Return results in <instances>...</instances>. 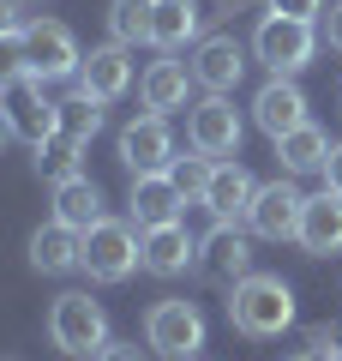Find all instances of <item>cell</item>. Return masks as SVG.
<instances>
[{
  "label": "cell",
  "mask_w": 342,
  "mask_h": 361,
  "mask_svg": "<svg viewBox=\"0 0 342 361\" xmlns=\"http://www.w3.org/2000/svg\"><path fill=\"white\" fill-rule=\"evenodd\" d=\"M228 325L246 337H282L294 325V289L282 277H270V271L241 277L234 295H228Z\"/></svg>",
  "instance_id": "1"
},
{
  "label": "cell",
  "mask_w": 342,
  "mask_h": 361,
  "mask_svg": "<svg viewBox=\"0 0 342 361\" xmlns=\"http://www.w3.org/2000/svg\"><path fill=\"white\" fill-rule=\"evenodd\" d=\"M49 337H54L61 355L96 361L102 349H108V313H102V301H90L84 289H66L49 307Z\"/></svg>",
  "instance_id": "2"
},
{
  "label": "cell",
  "mask_w": 342,
  "mask_h": 361,
  "mask_svg": "<svg viewBox=\"0 0 342 361\" xmlns=\"http://www.w3.org/2000/svg\"><path fill=\"white\" fill-rule=\"evenodd\" d=\"M139 265H144V247H139V235H132V223L102 217V223L84 229V271L96 283H127Z\"/></svg>",
  "instance_id": "3"
},
{
  "label": "cell",
  "mask_w": 342,
  "mask_h": 361,
  "mask_svg": "<svg viewBox=\"0 0 342 361\" xmlns=\"http://www.w3.org/2000/svg\"><path fill=\"white\" fill-rule=\"evenodd\" d=\"M253 54L270 66V73L294 78V73H306V66H312L318 37H312V25H306V18H282V13H270L265 25L253 30Z\"/></svg>",
  "instance_id": "4"
},
{
  "label": "cell",
  "mask_w": 342,
  "mask_h": 361,
  "mask_svg": "<svg viewBox=\"0 0 342 361\" xmlns=\"http://www.w3.org/2000/svg\"><path fill=\"white\" fill-rule=\"evenodd\" d=\"M0 115L13 127V139H25V145H42L61 127V103H49V97H42V78H30V73H18V78L0 85Z\"/></svg>",
  "instance_id": "5"
},
{
  "label": "cell",
  "mask_w": 342,
  "mask_h": 361,
  "mask_svg": "<svg viewBox=\"0 0 342 361\" xmlns=\"http://www.w3.org/2000/svg\"><path fill=\"white\" fill-rule=\"evenodd\" d=\"M144 343H151L156 355H168V361H192V355L204 349V319H198V307H192L186 295L156 301L151 319H144Z\"/></svg>",
  "instance_id": "6"
},
{
  "label": "cell",
  "mask_w": 342,
  "mask_h": 361,
  "mask_svg": "<svg viewBox=\"0 0 342 361\" xmlns=\"http://www.w3.org/2000/svg\"><path fill=\"white\" fill-rule=\"evenodd\" d=\"M78 42L72 30L61 25V18H30L25 25V73L42 78V85H54V78H78Z\"/></svg>",
  "instance_id": "7"
},
{
  "label": "cell",
  "mask_w": 342,
  "mask_h": 361,
  "mask_svg": "<svg viewBox=\"0 0 342 361\" xmlns=\"http://www.w3.org/2000/svg\"><path fill=\"white\" fill-rule=\"evenodd\" d=\"M300 205H306V193L294 180H265L253 193L246 229H253L258 241H294V235H300Z\"/></svg>",
  "instance_id": "8"
},
{
  "label": "cell",
  "mask_w": 342,
  "mask_h": 361,
  "mask_svg": "<svg viewBox=\"0 0 342 361\" xmlns=\"http://www.w3.org/2000/svg\"><path fill=\"white\" fill-rule=\"evenodd\" d=\"M186 139L204 157H234L241 151V109L228 103V97H210L204 90V103L186 109Z\"/></svg>",
  "instance_id": "9"
},
{
  "label": "cell",
  "mask_w": 342,
  "mask_h": 361,
  "mask_svg": "<svg viewBox=\"0 0 342 361\" xmlns=\"http://www.w3.org/2000/svg\"><path fill=\"white\" fill-rule=\"evenodd\" d=\"M132 90V54L127 42H102V49H90L84 61H78V97H90V103H114V97H127Z\"/></svg>",
  "instance_id": "10"
},
{
  "label": "cell",
  "mask_w": 342,
  "mask_h": 361,
  "mask_svg": "<svg viewBox=\"0 0 342 361\" xmlns=\"http://www.w3.org/2000/svg\"><path fill=\"white\" fill-rule=\"evenodd\" d=\"M120 163L132 175H168L175 163V139H168V115H139L120 133Z\"/></svg>",
  "instance_id": "11"
},
{
  "label": "cell",
  "mask_w": 342,
  "mask_h": 361,
  "mask_svg": "<svg viewBox=\"0 0 342 361\" xmlns=\"http://www.w3.org/2000/svg\"><path fill=\"white\" fill-rule=\"evenodd\" d=\"M241 73H246V49L234 37H204L192 49V85L210 90V97H228L241 85Z\"/></svg>",
  "instance_id": "12"
},
{
  "label": "cell",
  "mask_w": 342,
  "mask_h": 361,
  "mask_svg": "<svg viewBox=\"0 0 342 361\" xmlns=\"http://www.w3.org/2000/svg\"><path fill=\"white\" fill-rule=\"evenodd\" d=\"M253 121H258V133H270V139H282V133L306 127V90L294 85V78L270 73V85L253 97Z\"/></svg>",
  "instance_id": "13"
},
{
  "label": "cell",
  "mask_w": 342,
  "mask_h": 361,
  "mask_svg": "<svg viewBox=\"0 0 342 361\" xmlns=\"http://www.w3.org/2000/svg\"><path fill=\"white\" fill-rule=\"evenodd\" d=\"M253 193H258V180L246 175L241 163H216V169H210V187H204L198 205L210 211V223H241L246 211H253Z\"/></svg>",
  "instance_id": "14"
},
{
  "label": "cell",
  "mask_w": 342,
  "mask_h": 361,
  "mask_svg": "<svg viewBox=\"0 0 342 361\" xmlns=\"http://www.w3.org/2000/svg\"><path fill=\"white\" fill-rule=\"evenodd\" d=\"M294 241H300L312 259L342 253V193L336 187H324V193H312L300 205V235H294Z\"/></svg>",
  "instance_id": "15"
},
{
  "label": "cell",
  "mask_w": 342,
  "mask_h": 361,
  "mask_svg": "<svg viewBox=\"0 0 342 361\" xmlns=\"http://www.w3.org/2000/svg\"><path fill=\"white\" fill-rule=\"evenodd\" d=\"M139 247H144V271H156V277H180V271L198 259V241L180 229V217H175V223H156V229H144Z\"/></svg>",
  "instance_id": "16"
},
{
  "label": "cell",
  "mask_w": 342,
  "mask_h": 361,
  "mask_svg": "<svg viewBox=\"0 0 342 361\" xmlns=\"http://www.w3.org/2000/svg\"><path fill=\"white\" fill-rule=\"evenodd\" d=\"M198 253H204V271H210L216 283H241V277H253V247H246V235L234 229V223H216L210 241H204Z\"/></svg>",
  "instance_id": "17"
},
{
  "label": "cell",
  "mask_w": 342,
  "mask_h": 361,
  "mask_svg": "<svg viewBox=\"0 0 342 361\" xmlns=\"http://www.w3.org/2000/svg\"><path fill=\"white\" fill-rule=\"evenodd\" d=\"M30 265L49 271V277H61V271H78V265H84V235H78L72 223L54 217L49 229L30 235Z\"/></svg>",
  "instance_id": "18"
},
{
  "label": "cell",
  "mask_w": 342,
  "mask_h": 361,
  "mask_svg": "<svg viewBox=\"0 0 342 361\" xmlns=\"http://www.w3.org/2000/svg\"><path fill=\"white\" fill-rule=\"evenodd\" d=\"M127 205H132V223H139V229H156V223H175L186 199H180V187L168 175H132Z\"/></svg>",
  "instance_id": "19"
},
{
  "label": "cell",
  "mask_w": 342,
  "mask_h": 361,
  "mask_svg": "<svg viewBox=\"0 0 342 361\" xmlns=\"http://www.w3.org/2000/svg\"><path fill=\"white\" fill-rule=\"evenodd\" d=\"M186 90H192V66L180 61H151L139 78V97L151 115H175V109H186Z\"/></svg>",
  "instance_id": "20"
},
{
  "label": "cell",
  "mask_w": 342,
  "mask_h": 361,
  "mask_svg": "<svg viewBox=\"0 0 342 361\" xmlns=\"http://www.w3.org/2000/svg\"><path fill=\"white\" fill-rule=\"evenodd\" d=\"M54 217L72 223V229L84 235L90 223H102V187H96V180H84V175L54 180Z\"/></svg>",
  "instance_id": "21"
},
{
  "label": "cell",
  "mask_w": 342,
  "mask_h": 361,
  "mask_svg": "<svg viewBox=\"0 0 342 361\" xmlns=\"http://www.w3.org/2000/svg\"><path fill=\"white\" fill-rule=\"evenodd\" d=\"M198 6L192 0H156V13H151V42L156 49H186V42H198Z\"/></svg>",
  "instance_id": "22"
},
{
  "label": "cell",
  "mask_w": 342,
  "mask_h": 361,
  "mask_svg": "<svg viewBox=\"0 0 342 361\" xmlns=\"http://www.w3.org/2000/svg\"><path fill=\"white\" fill-rule=\"evenodd\" d=\"M277 157H282V175H312V169H324L330 139L306 121V127H294V133H282V139H277Z\"/></svg>",
  "instance_id": "23"
},
{
  "label": "cell",
  "mask_w": 342,
  "mask_h": 361,
  "mask_svg": "<svg viewBox=\"0 0 342 361\" xmlns=\"http://www.w3.org/2000/svg\"><path fill=\"white\" fill-rule=\"evenodd\" d=\"M151 13H156V0H114L108 6V37L127 42V49L151 42Z\"/></svg>",
  "instance_id": "24"
},
{
  "label": "cell",
  "mask_w": 342,
  "mask_h": 361,
  "mask_svg": "<svg viewBox=\"0 0 342 361\" xmlns=\"http://www.w3.org/2000/svg\"><path fill=\"white\" fill-rule=\"evenodd\" d=\"M37 151V175H49V180H66V175H78V151H84V139H72V133H61L54 127L42 145H30Z\"/></svg>",
  "instance_id": "25"
},
{
  "label": "cell",
  "mask_w": 342,
  "mask_h": 361,
  "mask_svg": "<svg viewBox=\"0 0 342 361\" xmlns=\"http://www.w3.org/2000/svg\"><path fill=\"white\" fill-rule=\"evenodd\" d=\"M210 169H216V157L192 151V157H175V163H168V180L180 187V199H204V187H210Z\"/></svg>",
  "instance_id": "26"
},
{
  "label": "cell",
  "mask_w": 342,
  "mask_h": 361,
  "mask_svg": "<svg viewBox=\"0 0 342 361\" xmlns=\"http://www.w3.org/2000/svg\"><path fill=\"white\" fill-rule=\"evenodd\" d=\"M96 127H102V103H90V97H66L61 103V133H72V139H96Z\"/></svg>",
  "instance_id": "27"
},
{
  "label": "cell",
  "mask_w": 342,
  "mask_h": 361,
  "mask_svg": "<svg viewBox=\"0 0 342 361\" xmlns=\"http://www.w3.org/2000/svg\"><path fill=\"white\" fill-rule=\"evenodd\" d=\"M25 73V30L18 37H0V85Z\"/></svg>",
  "instance_id": "28"
},
{
  "label": "cell",
  "mask_w": 342,
  "mask_h": 361,
  "mask_svg": "<svg viewBox=\"0 0 342 361\" xmlns=\"http://www.w3.org/2000/svg\"><path fill=\"white\" fill-rule=\"evenodd\" d=\"M270 13H282V18H306V25H312V18H324V0H265Z\"/></svg>",
  "instance_id": "29"
},
{
  "label": "cell",
  "mask_w": 342,
  "mask_h": 361,
  "mask_svg": "<svg viewBox=\"0 0 342 361\" xmlns=\"http://www.w3.org/2000/svg\"><path fill=\"white\" fill-rule=\"evenodd\" d=\"M30 18H25V0H0V37H18Z\"/></svg>",
  "instance_id": "30"
},
{
  "label": "cell",
  "mask_w": 342,
  "mask_h": 361,
  "mask_svg": "<svg viewBox=\"0 0 342 361\" xmlns=\"http://www.w3.org/2000/svg\"><path fill=\"white\" fill-rule=\"evenodd\" d=\"M318 175H324V187H336V193H342V145H330V157H324Z\"/></svg>",
  "instance_id": "31"
},
{
  "label": "cell",
  "mask_w": 342,
  "mask_h": 361,
  "mask_svg": "<svg viewBox=\"0 0 342 361\" xmlns=\"http://www.w3.org/2000/svg\"><path fill=\"white\" fill-rule=\"evenodd\" d=\"M324 42H330L336 54H342V0H336V6L324 13Z\"/></svg>",
  "instance_id": "32"
},
{
  "label": "cell",
  "mask_w": 342,
  "mask_h": 361,
  "mask_svg": "<svg viewBox=\"0 0 342 361\" xmlns=\"http://www.w3.org/2000/svg\"><path fill=\"white\" fill-rule=\"evenodd\" d=\"M96 361H144V355H139V343H108Z\"/></svg>",
  "instance_id": "33"
},
{
  "label": "cell",
  "mask_w": 342,
  "mask_h": 361,
  "mask_svg": "<svg viewBox=\"0 0 342 361\" xmlns=\"http://www.w3.org/2000/svg\"><path fill=\"white\" fill-rule=\"evenodd\" d=\"M318 349H324V355H330V361H342V325H330V331H324V337H318Z\"/></svg>",
  "instance_id": "34"
},
{
  "label": "cell",
  "mask_w": 342,
  "mask_h": 361,
  "mask_svg": "<svg viewBox=\"0 0 342 361\" xmlns=\"http://www.w3.org/2000/svg\"><path fill=\"white\" fill-rule=\"evenodd\" d=\"M294 361H330V355H324V349L312 343V349H300V355H294Z\"/></svg>",
  "instance_id": "35"
},
{
  "label": "cell",
  "mask_w": 342,
  "mask_h": 361,
  "mask_svg": "<svg viewBox=\"0 0 342 361\" xmlns=\"http://www.w3.org/2000/svg\"><path fill=\"white\" fill-rule=\"evenodd\" d=\"M6 133H13V127H6V115H0V139H6Z\"/></svg>",
  "instance_id": "36"
}]
</instances>
